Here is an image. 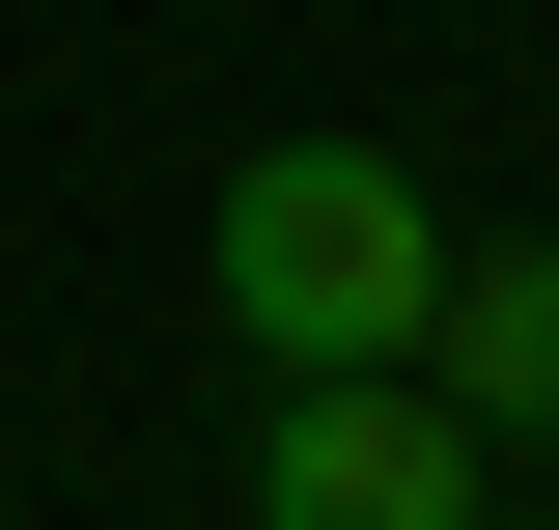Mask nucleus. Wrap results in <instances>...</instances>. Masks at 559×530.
Returning <instances> with one entry per match:
<instances>
[{"instance_id": "obj_3", "label": "nucleus", "mask_w": 559, "mask_h": 530, "mask_svg": "<svg viewBox=\"0 0 559 530\" xmlns=\"http://www.w3.org/2000/svg\"><path fill=\"white\" fill-rule=\"evenodd\" d=\"M419 392L476 419V447H559V252H448V308H419Z\"/></svg>"}, {"instance_id": "obj_1", "label": "nucleus", "mask_w": 559, "mask_h": 530, "mask_svg": "<svg viewBox=\"0 0 559 530\" xmlns=\"http://www.w3.org/2000/svg\"><path fill=\"white\" fill-rule=\"evenodd\" d=\"M197 279H224V335H252V363H419L448 224H419L392 140H252V168H224V224H197Z\"/></svg>"}, {"instance_id": "obj_2", "label": "nucleus", "mask_w": 559, "mask_h": 530, "mask_svg": "<svg viewBox=\"0 0 559 530\" xmlns=\"http://www.w3.org/2000/svg\"><path fill=\"white\" fill-rule=\"evenodd\" d=\"M252 530H503V447L419 363H280L252 419Z\"/></svg>"}]
</instances>
